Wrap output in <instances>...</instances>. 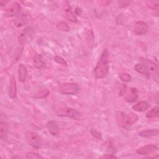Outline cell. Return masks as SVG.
Wrapping results in <instances>:
<instances>
[{
	"label": "cell",
	"mask_w": 159,
	"mask_h": 159,
	"mask_svg": "<svg viewBox=\"0 0 159 159\" xmlns=\"http://www.w3.org/2000/svg\"><path fill=\"white\" fill-rule=\"evenodd\" d=\"M138 119L139 117L135 113L126 114L122 112H117L116 114V120L117 124L123 128H127L134 124Z\"/></svg>",
	"instance_id": "obj_2"
},
{
	"label": "cell",
	"mask_w": 159,
	"mask_h": 159,
	"mask_svg": "<svg viewBox=\"0 0 159 159\" xmlns=\"http://www.w3.org/2000/svg\"><path fill=\"white\" fill-rule=\"evenodd\" d=\"M139 61L144 68L147 75V78H150L151 75L153 78L155 76H158V65L156 63L147 58H140Z\"/></svg>",
	"instance_id": "obj_3"
},
{
	"label": "cell",
	"mask_w": 159,
	"mask_h": 159,
	"mask_svg": "<svg viewBox=\"0 0 159 159\" xmlns=\"http://www.w3.org/2000/svg\"><path fill=\"white\" fill-rule=\"evenodd\" d=\"M63 16L69 21L72 22H77V18L76 16L74 14L71 10V7L70 6V3L68 1L64 2L63 5Z\"/></svg>",
	"instance_id": "obj_7"
},
{
	"label": "cell",
	"mask_w": 159,
	"mask_h": 159,
	"mask_svg": "<svg viewBox=\"0 0 159 159\" xmlns=\"http://www.w3.org/2000/svg\"><path fill=\"white\" fill-rule=\"evenodd\" d=\"M26 158L28 159H37V158H43V157L40 154L35 152H28L26 155Z\"/></svg>",
	"instance_id": "obj_26"
},
{
	"label": "cell",
	"mask_w": 159,
	"mask_h": 159,
	"mask_svg": "<svg viewBox=\"0 0 159 159\" xmlns=\"http://www.w3.org/2000/svg\"><path fill=\"white\" fill-rule=\"evenodd\" d=\"M17 94V87H16V81L15 77L12 75L10 81H9V88H8V94L9 98L13 99L15 98Z\"/></svg>",
	"instance_id": "obj_12"
},
{
	"label": "cell",
	"mask_w": 159,
	"mask_h": 159,
	"mask_svg": "<svg viewBox=\"0 0 159 159\" xmlns=\"http://www.w3.org/2000/svg\"><path fill=\"white\" fill-rule=\"evenodd\" d=\"M20 9V6L17 2H14L6 10V16L7 17H11L17 16Z\"/></svg>",
	"instance_id": "obj_11"
},
{
	"label": "cell",
	"mask_w": 159,
	"mask_h": 159,
	"mask_svg": "<svg viewBox=\"0 0 159 159\" xmlns=\"http://www.w3.org/2000/svg\"><path fill=\"white\" fill-rule=\"evenodd\" d=\"M34 34V30L30 27H27L25 29H24V31L22 35H23L24 37H31Z\"/></svg>",
	"instance_id": "obj_28"
},
{
	"label": "cell",
	"mask_w": 159,
	"mask_h": 159,
	"mask_svg": "<svg viewBox=\"0 0 159 159\" xmlns=\"http://www.w3.org/2000/svg\"><path fill=\"white\" fill-rule=\"evenodd\" d=\"M158 116H159V107L158 106L154 107L146 114V117L147 118H154V117H158Z\"/></svg>",
	"instance_id": "obj_20"
},
{
	"label": "cell",
	"mask_w": 159,
	"mask_h": 159,
	"mask_svg": "<svg viewBox=\"0 0 159 159\" xmlns=\"http://www.w3.org/2000/svg\"><path fill=\"white\" fill-rule=\"evenodd\" d=\"M54 60L58 64H60L61 65H66L67 63L66 62V61L61 57L60 56H55L54 57Z\"/></svg>",
	"instance_id": "obj_29"
},
{
	"label": "cell",
	"mask_w": 159,
	"mask_h": 159,
	"mask_svg": "<svg viewBox=\"0 0 159 159\" xmlns=\"http://www.w3.org/2000/svg\"><path fill=\"white\" fill-rule=\"evenodd\" d=\"M6 2H5V1H0V4H1V6H4L6 4Z\"/></svg>",
	"instance_id": "obj_33"
},
{
	"label": "cell",
	"mask_w": 159,
	"mask_h": 159,
	"mask_svg": "<svg viewBox=\"0 0 159 159\" xmlns=\"http://www.w3.org/2000/svg\"><path fill=\"white\" fill-rule=\"evenodd\" d=\"M47 127L49 133L53 135L57 136L59 134V127L55 120H50L47 124Z\"/></svg>",
	"instance_id": "obj_13"
},
{
	"label": "cell",
	"mask_w": 159,
	"mask_h": 159,
	"mask_svg": "<svg viewBox=\"0 0 159 159\" xmlns=\"http://www.w3.org/2000/svg\"><path fill=\"white\" fill-rule=\"evenodd\" d=\"M109 52L107 49H104L101 54L96 66L94 69V76L97 79L104 78L109 71Z\"/></svg>",
	"instance_id": "obj_1"
},
{
	"label": "cell",
	"mask_w": 159,
	"mask_h": 159,
	"mask_svg": "<svg viewBox=\"0 0 159 159\" xmlns=\"http://www.w3.org/2000/svg\"><path fill=\"white\" fill-rule=\"evenodd\" d=\"M133 30L135 34L137 35H142L147 32L148 25L143 21H137L134 25Z\"/></svg>",
	"instance_id": "obj_8"
},
{
	"label": "cell",
	"mask_w": 159,
	"mask_h": 159,
	"mask_svg": "<svg viewBox=\"0 0 159 159\" xmlns=\"http://www.w3.org/2000/svg\"><path fill=\"white\" fill-rule=\"evenodd\" d=\"M33 63L34 65L36 68L40 69L45 66V63L42 60V57L40 55L35 53L33 57Z\"/></svg>",
	"instance_id": "obj_19"
},
{
	"label": "cell",
	"mask_w": 159,
	"mask_h": 159,
	"mask_svg": "<svg viewBox=\"0 0 159 159\" xmlns=\"http://www.w3.org/2000/svg\"><path fill=\"white\" fill-rule=\"evenodd\" d=\"M150 104L145 101H141L133 106L132 109L137 112H143L150 107Z\"/></svg>",
	"instance_id": "obj_15"
},
{
	"label": "cell",
	"mask_w": 159,
	"mask_h": 159,
	"mask_svg": "<svg viewBox=\"0 0 159 159\" xmlns=\"http://www.w3.org/2000/svg\"><path fill=\"white\" fill-rule=\"evenodd\" d=\"M82 13V10L80 7H76L75 10V14L77 16H80Z\"/></svg>",
	"instance_id": "obj_31"
},
{
	"label": "cell",
	"mask_w": 159,
	"mask_h": 159,
	"mask_svg": "<svg viewBox=\"0 0 159 159\" xmlns=\"http://www.w3.org/2000/svg\"><path fill=\"white\" fill-rule=\"evenodd\" d=\"M158 150V148L155 145H147L136 150V153L140 155H149Z\"/></svg>",
	"instance_id": "obj_9"
},
{
	"label": "cell",
	"mask_w": 159,
	"mask_h": 159,
	"mask_svg": "<svg viewBox=\"0 0 159 159\" xmlns=\"http://www.w3.org/2000/svg\"><path fill=\"white\" fill-rule=\"evenodd\" d=\"M27 76V70L23 64H20L18 68V77L20 82L23 83L26 80Z\"/></svg>",
	"instance_id": "obj_16"
},
{
	"label": "cell",
	"mask_w": 159,
	"mask_h": 159,
	"mask_svg": "<svg viewBox=\"0 0 159 159\" xmlns=\"http://www.w3.org/2000/svg\"><path fill=\"white\" fill-rule=\"evenodd\" d=\"M137 97L138 90L135 88H130L124 93V99L128 102L135 101Z\"/></svg>",
	"instance_id": "obj_10"
},
{
	"label": "cell",
	"mask_w": 159,
	"mask_h": 159,
	"mask_svg": "<svg viewBox=\"0 0 159 159\" xmlns=\"http://www.w3.org/2000/svg\"><path fill=\"white\" fill-rule=\"evenodd\" d=\"M120 79L124 82H129L131 80V76L127 73H122L119 75Z\"/></svg>",
	"instance_id": "obj_25"
},
{
	"label": "cell",
	"mask_w": 159,
	"mask_h": 159,
	"mask_svg": "<svg viewBox=\"0 0 159 159\" xmlns=\"http://www.w3.org/2000/svg\"><path fill=\"white\" fill-rule=\"evenodd\" d=\"M57 115L58 116H65L69 117L73 119H77L80 113L75 109L69 108V107H65V108H60L56 111Z\"/></svg>",
	"instance_id": "obj_6"
},
{
	"label": "cell",
	"mask_w": 159,
	"mask_h": 159,
	"mask_svg": "<svg viewBox=\"0 0 159 159\" xmlns=\"http://www.w3.org/2000/svg\"><path fill=\"white\" fill-rule=\"evenodd\" d=\"M90 132H91V134L94 138L102 140V135H101V134L100 132H99L98 130H96L95 129L91 128V130H90Z\"/></svg>",
	"instance_id": "obj_27"
},
{
	"label": "cell",
	"mask_w": 159,
	"mask_h": 159,
	"mask_svg": "<svg viewBox=\"0 0 159 159\" xmlns=\"http://www.w3.org/2000/svg\"><path fill=\"white\" fill-rule=\"evenodd\" d=\"M57 27L58 29L61 30V31H65V32H67L69 30L70 28H69V26L68 25V24L64 22V21H61L60 22H58L57 24Z\"/></svg>",
	"instance_id": "obj_24"
},
{
	"label": "cell",
	"mask_w": 159,
	"mask_h": 159,
	"mask_svg": "<svg viewBox=\"0 0 159 159\" xmlns=\"http://www.w3.org/2000/svg\"><path fill=\"white\" fill-rule=\"evenodd\" d=\"M147 6L153 10H155V11H158V6H159V2L158 1H147Z\"/></svg>",
	"instance_id": "obj_23"
},
{
	"label": "cell",
	"mask_w": 159,
	"mask_h": 159,
	"mask_svg": "<svg viewBox=\"0 0 159 159\" xmlns=\"http://www.w3.org/2000/svg\"><path fill=\"white\" fill-rule=\"evenodd\" d=\"M9 129L8 123L6 121L0 122V138L2 140H4L7 135Z\"/></svg>",
	"instance_id": "obj_17"
},
{
	"label": "cell",
	"mask_w": 159,
	"mask_h": 159,
	"mask_svg": "<svg viewBox=\"0 0 159 159\" xmlns=\"http://www.w3.org/2000/svg\"><path fill=\"white\" fill-rule=\"evenodd\" d=\"M102 158H117V157L114 155H109V154H106L104 156L102 157Z\"/></svg>",
	"instance_id": "obj_32"
},
{
	"label": "cell",
	"mask_w": 159,
	"mask_h": 159,
	"mask_svg": "<svg viewBox=\"0 0 159 159\" xmlns=\"http://www.w3.org/2000/svg\"><path fill=\"white\" fill-rule=\"evenodd\" d=\"M25 136L29 145L34 148L37 149L41 147L42 140L37 133L32 131H27L25 133Z\"/></svg>",
	"instance_id": "obj_5"
},
{
	"label": "cell",
	"mask_w": 159,
	"mask_h": 159,
	"mask_svg": "<svg viewBox=\"0 0 159 159\" xmlns=\"http://www.w3.org/2000/svg\"><path fill=\"white\" fill-rule=\"evenodd\" d=\"M59 92L62 94L76 95L80 91V88L75 83H65L59 86Z\"/></svg>",
	"instance_id": "obj_4"
},
{
	"label": "cell",
	"mask_w": 159,
	"mask_h": 159,
	"mask_svg": "<svg viewBox=\"0 0 159 159\" xmlns=\"http://www.w3.org/2000/svg\"><path fill=\"white\" fill-rule=\"evenodd\" d=\"M130 4V1H119V6L120 7H126Z\"/></svg>",
	"instance_id": "obj_30"
},
{
	"label": "cell",
	"mask_w": 159,
	"mask_h": 159,
	"mask_svg": "<svg viewBox=\"0 0 159 159\" xmlns=\"http://www.w3.org/2000/svg\"><path fill=\"white\" fill-rule=\"evenodd\" d=\"M27 20L28 19L25 14H18L17 16H16V17L14 20V24L16 27H20L26 24V23L27 22Z\"/></svg>",
	"instance_id": "obj_14"
},
{
	"label": "cell",
	"mask_w": 159,
	"mask_h": 159,
	"mask_svg": "<svg viewBox=\"0 0 159 159\" xmlns=\"http://www.w3.org/2000/svg\"><path fill=\"white\" fill-rule=\"evenodd\" d=\"M158 133L159 131L158 129H152L142 131L139 133V135L144 138H150L152 137L157 136L158 135Z\"/></svg>",
	"instance_id": "obj_18"
},
{
	"label": "cell",
	"mask_w": 159,
	"mask_h": 159,
	"mask_svg": "<svg viewBox=\"0 0 159 159\" xmlns=\"http://www.w3.org/2000/svg\"><path fill=\"white\" fill-rule=\"evenodd\" d=\"M87 41L89 47L92 48L94 45V34L91 30H89L87 33Z\"/></svg>",
	"instance_id": "obj_22"
},
{
	"label": "cell",
	"mask_w": 159,
	"mask_h": 159,
	"mask_svg": "<svg viewBox=\"0 0 159 159\" xmlns=\"http://www.w3.org/2000/svg\"><path fill=\"white\" fill-rule=\"evenodd\" d=\"M48 94H49V91L47 88H43L38 91L37 93L36 94V98H45L47 97Z\"/></svg>",
	"instance_id": "obj_21"
}]
</instances>
